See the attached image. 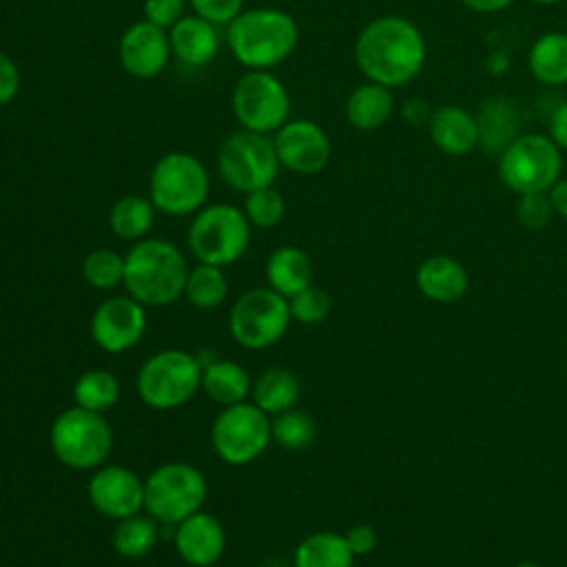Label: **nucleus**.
Wrapping results in <instances>:
<instances>
[{"label":"nucleus","instance_id":"nucleus-1","mask_svg":"<svg viewBox=\"0 0 567 567\" xmlns=\"http://www.w3.org/2000/svg\"><path fill=\"white\" fill-rule=\"evenodd\" d=\"M354 60L370 82L388 89L403 86L423 69L425 40L410 20L381 16L361 29L354 42Z\"/></svg>","mask_w":567,"mask_h":567},{"label":"nucleus","instance_id":"nucleus-2","mask_svg":"<svg viewBox=\"0 0 567 567\" xmlns=\"http://www.w3.org/2000/svg\"><path fill=\"white\" fill-rule=\"evenodd\" d=\"M188 264L182 250L159 237L133 241L124 255V281L128 297L142 306H168L184 297Z\"/></svg>","mask_w":567,"mask_h":567},{"label":"nucleus","instance_id":"nucleus-3","mask_svg":"<svg viewBox=\"0 0 567 567\" xmlns=\"http://www.w3.org/2000/svg\"><path fill=\"white\" fill-rule=\"evenodd\" d=\"M226 42L239 64L268 71L292 55L299 42V27L281 9H248L228 24Z\"/></svg>","mask_w":567,"mask_h":567},{"label":"nucleus","instance_id":"nucleus-4","mask_svg":"<svg viewBox=\"0 0 567 567\" xmlns=\"http://www.w3.org/2000/svg\"><path fill=\"white\" fill-rule=\"evenodd\" d=\"M148 190V199L159 213L184 217L204 208L210 190V177L195 155L173 151L155 162Z\"/></svg>","mask_w":567,"mask_h":567},{"label":"nucleus","instance_id":"nucleus-5","mask_svg":"<svg viewBox=\"0 0 567 567\" xmlns=\"http://www.w3.org/2000/svg\"><path fill=\"white\" fill-rule=\"evenodd\" d=\"M199 388L202 361L186 350H159L137 372V394L153 410H175L188 403Z\"/></svg>","mask_w":567,"mask_h":567},{"label":"nucleus","instance_id":"nucleus-6","mask_svg":"<svg viewBox=\"0 0 567 567\" xmlns=\"http://www.w3.org/2000/svg\"><path fill=\"white\" fill-rule=\"evenodd\" d=\"M49 443L62 465L71 470H95L113 450V430L100 412L73 405L51 423Z\"/></svg>","mask_w":567,"mask_h":567},{"label":"nucleus","instance_id":"nucleus-7","mask_svg":"<svg viewBox=\"0 0 567 567\" xmlns=\"http://www.w3.org/2000/svg\"><path fill=\"white\" fill-rule=\"evenodd\" d=\"M250 221L233 204H210L195 213L188 226V248L199 264L226 268L248 248Z\"/></svg>","mask_w":567,"mask_h":567},{"label":"nucleus","instance_id":"nucleus-8","mask_svg":"<svg viewBox=\"0 0 567 567\" xmlns=\"http://www.w3.org/2000/svg\"><path fill=\"white\" fill-rule=\"evenodd\" d=\"M206 478L188 463H164L144 481V509L159 525H177L199 512L206 501Z\"/></svg>","mask_w":567,"mask_h":567},{"label":"nucleus","instance_id":"nucleus-9","mask_svg":"<svg viewBox=\"0 0 567 567\" xmlns=\"http://www.w3.org/2000/svg\"><path fill=\"white\" fill-rule=\"evenodd\" d=\"M217 168L230 188L248 195L257 188L272 186L281 164L275 142L268 135L241 128L221 142Z\"/></svg>","mask_w":567,"mask_h":567},{"label":"nucleus","instance_id":"nucleus-10","mask_svg":"<svg viewBox=\"0 0 567 567\" xmlns=\"http://www.w3.org/2000/svg\"><path fill=\"white\" fill-rule=\"evenodd\" d=\"M560 148L540 133L518 135L498 159V175L518 195L547 193L560 177Z\"/></svg>","mask_w":567,"mask_h":567},{"label":"nucleus","instance_id":"nucleus-11","mask_svg":"<svg viewBox=\"0 0 567 567\" xmlns=\"http://www.w3.org/2000/svg\"><path fill=\"white\" fill-rule=\"evenodd\" d=\"M288 299L268 288L246 290L230 308L228 330L246 350H266L275 346L290 323Z\"/></svg>","mask_w":567,"mask_h":567},{"label":"nucleus","instance_id":"nucleus-12","mask_svg":"<svg viewBox=\"0 0 567 567\" xmlns=\"http://www.w3.org/2000/svg\"><path fill=\"white\" fill-rule=\"evenodd\" d=\"M272 441L270 416L252 401L224 408L210 427L215 454L228 465H246L259 458Z\"/></svg>","mask_w":567,"mask_h":567},{"label":"nucleus","instance_id":"nucleus-13","mask_svg":"<svg viewBox=\"0 0 567 567\" xmlns=\"http://www.w3.org/2000/svg\"><path fill=\"white\" fill-rule=\"evenodd\" d=\"M230 104L241 128L264 135L279 131L290 115L288 89L266 69L246 71L235 82Z\"/></svg>","mask_w":567,"mask_h":567},{"label":"nucleus","instance_id":"nucleus-14","mask_svg":"<svg viewBox=\"0 0 567 567\" xmlns=\"http://www.w3.org/2000/svg\"><path fill=\"white\" fill-rule=\"evenodd\" d=\"M146 306L133 297H111L91 315V339L109 354H122L140 343L146 330Z\"/></svg>","mask_w":567,"mask_h":567},{"label":"nucleus","instance_id":"nucleus-15","mask_svg":"<svg viewBox=\"0 0 567 567\" xmlns=\"http://www.w3.org/2000/svg\"><path fill=\"white\" fill-rule=\"evenodd\" d=\"M279 164L297 175H315L326 168L332 146L326 131L310 120H288L275 131Z\"/></svg>","mask_w":567,"mask_h":567},{"label":"nucleus","instance_id":"nucleus-16","mask_svg":"<svg viewBox=\"0 0 567 567\" xmlns=\"http://www.w3.org/2000/svg\"><path fill=\"white\" fill-rule=\"evenodd\" d=\"M89 501L106 518L122 520L144 509V481L124 465H100L89 481Z\"/></svg>","mask_w":567,"mask_h":567},{"label":"nucleus","instance_id":"nucleus-17","mask_svg":"<svg viewBox=\"0 0 567 567\" xmlns=\"http://www.w3.org/2000/svg\"><path fill=\"white\" fill-rule=\"evenodd\" d=\"M117 55L122 69L131 78L153 80L166 69L168 58L173 55L168 33L148 20L133 22L120 38Z\"/></svg>","mask_w":567,"mask_h":567},{"label":"nucleus","instance_id":"nucleus-18","mask_svg":"<svg viewBox=\"0 0 567 567\" xmlns=\"http://www.w3.org/2000/svg\"><path fill=\"white\" fill-rule=\"evenodd\" d=\"M173 543L186 565L210 567L226 549V532L219 518L199 509L173 527Z\"/></svg>","mask_w":567,"mask_h":567},{"label":"nucleus","instance_id":"nucleus-19","mask_svg":"<svg viewBox=\"0 0 567 567\" xmlns=\"http://www.w3.org/2000/svg\"><path fill=\"white\" fill-rule=\"evenodd\" d=\"M171 53L186 66H204L219 51V35L213 22L190 13L168 29Z\"/></svg>","mask_w":567,"mask_h":567},{"label":"nucleus","instance_id":"nucleus-20","mask_svg":"<svg viewBox=\"0 0 567 567\" xmlns=\"http://www.w3.org/2000/svg\"><path fill=\"white\" fill-rule=\"evenodd\" d=\"M427 128L434 146L447 155H465L478 146L476 117L456 104L436 109L427 122Z\"/></svg>","mask_w":567,"mask_h":567},{"label":"nucleus","instance_id":"nucleus-21","mask_svg":"<svg viewBox=\"0 0 567 567\" xmlns=\"http://www.w3.org/2000/svg\"><path fill=\"white\" fill-rule=\"evenodd\" d=\"M476 124L478 146L487 153H503L518 137L520 113L512 100L492 97L481 106Z\"/></svg>","mask_w":567,"mask_h":567},{"label":"nucleus","instance_id":"nucleus-22","mask_svg":"<svg viewBox=\"0 0 567 567\" xmlns=\"http://www.w3.org/2000/svg\"><path fill=\"white\" fill-rule=\"evenodd\" d=\"M416 286L427 299L439 303H450L465 295L467 272L456 259L445 255H434L419 266Z\"/></svg>","mask_w":567,"mask_h":567},{"label":"nucleus","instance_id":"nucleus-23","mask_svg":"<svg viewBox=\"0 0 567 567\" xmlns=\"http://www.w3.org/2000/svg\"><path fill=\"white\" fill-rule=\"evenodd\" d=\"M202 390L213 403L228 408L250 396L252 379L239 363L230 359H213L202 368Z\"/></svg>","mask_w":567,"mask_h":567},{"label":"nucleus","instance_id":"nucleus-24","mask_svg":"<svg viewBox=\"0 0 567 567\" xmlns=\"http://www.w3.org/2000/svg\"><path fill=\"white\" fill-rule=\"evenodd\" d=\"M266 281L275 292L290 299L312 284L310 257L297 246H279L266 261Z\"/></svg>","mask_w":567,"mask_h":567},{"label":"nucleus","instance_id":"nucleus-25","mask_svg":"<svg viewBox=\"0 0 567 567\" xmlns=\"http://www.w3.org/2000/svg\"><path fill=\"white\" fill-rule=\"evenodd\" d=\"M394 109V97L388 86L365 82L357 86L346 100V120L359 131L381 128Z\"/></svg>","mask_w":567,"mask_h":567},{"label":"nucleus","instance_id":"nucleus-26","mask_svg":"<svg viewBox=\"0 0 567 567\" xmlns=\"http://www.w3.org/2000/svg\"><path fill=\"white\" fill-rule=\"evenodd\" d=\"M299 392V379L292 370L268 368L252 381L250 399L261 412H266L268 416H277L295 408Z\"/></svg>","mask_w":567,"mask_h":567},{"label":"nucleus","instance_id":"nucleus-27","mask_svg":"<svg viewBox=\"0 0 567 567\" xmlns=\"http://www.w3.org/2000/svg\"><path fill=\"white\" fill-rule=\"evenodd\" d=\"M527 64L532 75L549 86L567 82V33H543L529 49Z\"/></svg>","mask_w":567,"mask_h":567},{"label":"nucleus","instance_id":"nucleus-28","mask_svg":"<svg viewBox=\"0 0 567 567\" xmlns=\"http://www.w3.org/2000/svg\"><path fill=\"white\" fill-rule=\"evenodd\" d=\"M354 554L346 536L334 532L308 534L295 549V567H352Z\"/></svg>","mask_w":567,"mask_h":567},{"label":"nucleus","instance_id":"nucleus-29","mask_svg":"<svg viewBox=\"0 0 567 567\" xmlns=\"http://www.w3.org/2000/svg\"><path fill=\"white\" fill-rule=\"evenodd\" d=\"M155 206L148 197L124 195L120 197L109 213L111 230L126 241H140L148 235L155 221Z\"/></svg>","mask_w":567,"mask_h":567},{"label":"nucleus","instance_id":"nucleus-30","mask_svg":"<svg viewBox=\"0 0 567 567\" xmlns=\"http://www.w3.org/2000/svg\"><path fill=\"white\" fill-rule=\"evenodd\" d=\"M162 525L153 516L133 514L117 520L113 529V549L128 560L144 558L159 540Z\"/></svg>","mask_w":567,"mask_h":567},{"label":"nucleus","instance_id":"nucleus-31","mask_svg":"<svg viewBox=\"0 0 567 567\" xmlns=\"http://www.w3.org/2000/svg\"><path fill=\"white\" fill-rule=\"evenodd\" d=\"M120 399V381L109 370H86L73 383L75 405L104 414Z\"/></svg>","mask_w":567,"mask_h":567},{"label":"nucleus","instance_id":"nucleus-32","mask_svg":"<svg viewBox=\"0 0 567 567\" xmlns=\"http://www.w3.org/2000/svg\"><path fill=\"white\" fill-rule=\"evenodd\" d=\"M228 295V281L224 268L199 264L188 270L184 297L199 310H215Z\"/></svg>","mask_w":567,"mask_h":567},{"label":"nucleus","instance_id":"nucleus-33","mask_svg":"<svg viewBox=\"0 0 567 567\" xmlns=\"http://www.w3.org/2000/svg\"><path fill=\"white\" fill-rule=\"evenodd\" d=\"M272 441L290 452L306 450L315 441V421L301 410H286L270 419Z\"/></svg>","mask_w":567,"mask_h":567},{"label":"nucleus","instance_id":"nucleus-34","mask_svg":"<svg viewBox=\"0 0 567 567\" xmlns=\"http://www.w3.org/2000/svg\"><path fill=\"white\" fill-rule=\"evenodd\" d=\"M82 277L97 290H111L124 281V257L111 248H95L82 261Z\"/></svg>","mask_w":567,"mask_h":567},{"label":"nucleus","instance_id":"nucleus-35","mask_svg":"<svg viewBox=\"0 0 567 567\" xmlns=\"http://www.w3.org/2000/svg\"><path fill=\"white\" fill-rule=\"evenodd\" d=\"M286 204L277 188L264 186L246 195L244 202V215L250 221V226L257 228H272L284 219Z\"/></svg>","mask_w":567,"mask_h":567},{"label":"nucleus","instance_id":"nucleus-36","mask_svg":"<svg viewBox=\"0 0 567 567\" xmlns=\"http://www.w3.org/2000/svg\"><path fill=\"white\" fill-rule=\"evenodd\" d=\"M288 308H290V317L299 323H306V326L321 323L330 315V297L326 290L310 284L308 288H303L301 292L288 299Z\"/></svg>","mask_w":567,"mask_h":567},{"label":"nucleus","instance_id":"nucleus-37","mask_svg":"<svg viewBox=\"0 0 567 567\" xmlns=\"http://www.w3.org/2000/svg\"><path fill=\"white\" fill-rule=\"evenodd\" d=\"M551 213H554V208L549 204L547 193H525V195H520L518 206H516L518 221L529 230H538V228L547 226Z\"/></svg>","mask_w":567,"mask_h":567},{"label":"nucleus","instance_id":"nucleus-38","mask_svg":"<svg viewBox=\"0 0 567 567\" xmlns=\"http://www.w3.org/2000/svg\"><path fill=\"white\" fill-rule=\"evenodd\" d=\"M195 16L217 24H230L244 9V0H188Z\"/></svg>","mask_w":567,"mask_h":567},{"label":"nucleus","instance_id":"nucleus-39","mask_svg":"<svg viewBox=\"0 0 567 567\" xmlns=\"http://www.w3.org/2000/svg\"><path fill=\"white\" fill-rule=\"evenodd\" d=\"M144 20L171 29L177 24L186 13V0H144Z\"/></svg>","mask_w":567,"mask_h":567},{"label":"nucleus","instance_id":"nucleus-40","mask_svg":"<svg viewBox=\"0 0 567 567\" xmlns=\"http://www.w3.org/2000/svg\"><path fill=\"white\" fill-rule=\"evenodd\" d=\"M20 91L18 64L0 49V106H7Z\"/></svg>","mask_w":567,"mask_h":567},{"label":"nucleus","instance_id":"nucleus-41","mask_svg":"<svg viewBox=\"0 0 567 567\" xmlns=\"http://www.w3.org/2000/svg\"><path fill=\"white\" fill-rule=\"evenodd\" d=\"M346 543L354 556H363L374 549L377 532L370 525H354L346 532Z\"/></svg>","mask_w":567,"mask_h":567},{"label":"nucleus","instance_id":"nucleus-42","mask_svg":"<svg viewBox=\"0 0 567 567\" xmlns=\"http://www.w3.org/2000/svg\"><path fill=\"white\" fill-rule=\"evenodd\" d=\"M401 117L412 124V126H423L430 122L432 113H430V104L421 97H410L403 102L401 106Z\"/></svg>","mask_w":567,"mask_h":567},{"label":"nucleus","instance_id":"nucleus-43","mask_svg":"<svg viewBox=\"0 0 567 567\" xmlns=\"http://www.w3.org/2000/svg\"><path fill=\"white\" fill-rule=\"evenodd\" d=\"M549 137L558 148H567V102L558 104L549 115Z\"/></svg>","mask_w":567,"mask_h":567},{"label":"nucleus","instance_id":"nucleus-44","mask_svg":"<svg viewBox=\"0 0 567 567\" xmlns=\"http://www.w3.org/2000/svg\"><path fill=\"white\" fill-rule=\"evenodd\" d=\"M549 195V204L554 208V213H558L563 219H567V177L565 179H556L554 186L547 190Z\"/></svg>","mask_w":567,"mask_h":567},{"label":"nucleus","instance_id":"nucleus-45","mask_svg":"<svg viewBox=\"0 0 567 567\" xmlns=\"http://www.w3.org/2000/svg\"><path fill=\"white\" fill-rule=\"evenodd\" d=\"M485 69L489 75H503L509 69V55L505 49H494L489 51L487 60H485Z\"/></svg>","mask_w":567,"mask_h":567},{"label":"nucleus","instance_id":"nucleus-46","mask_svg":"<svg viewBox=\"0 0 567 567\" xmlns=\"http://www.w3.org/2000/svg\"><path fill=\"white\" fill-rule=\"evenodd\" d=\"M467 9L478 11V13H496L509 7L514 0H461Z\"/></svg>","mask_w":567,"mask_h":567},{"label":"nucleus","instance_id":"nucleus-47","mask_svg":"<svg viewBox=\"0 0 567 567\" xmlns=\"http://www.w3.org/2000/svg\"><path fill=\"white\" fill-rule=\"evenodd\" d=\"M532 2H536V4H558L563 0H532Z\"/></svg>","mask_w":567,"mask_h":567},{"label":"nucleus","instance_id":"nucleus-48","mask_svg":"<svg viewBox=\"0 0 567 567\" xmlns=\"http://www.w3.org/2000/svg\"><path fill=\"white\" fill-rule=\"evenodd\" d=\"M514 567H538L536 563H518V565H514Z\"/></svg>","mask_w":567,"mask_h":567},{"label":"nucleus","instance_id":"nucleus-49","mask_svg":"<svg viewBox=\"0 0 567 567\" xmlns=\"http://www.w3.org/2000/svg\"><path fill=\"white\" fill-rule=\"evenodd\" d=\"M266 567H286V565H284V563H279V560H275V563H268Z\"/></svg>","mask_w":567,"mask_h":567}]
</instances>
